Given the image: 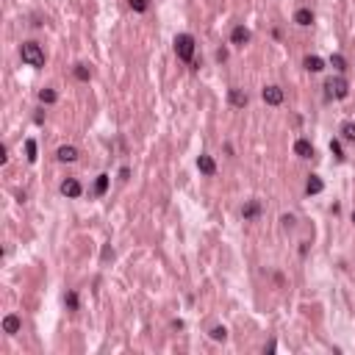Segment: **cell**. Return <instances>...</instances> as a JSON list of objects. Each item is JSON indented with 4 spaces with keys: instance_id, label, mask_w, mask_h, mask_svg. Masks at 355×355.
<instances>
[{
    "instance_id": "5b68a950",
    "label": "cell",
    "mask_w": 355,
    "mask_h": 355,
    "mask_svg": "<svg viewBox=\"0 0 355 355\" xmlns=\"http://www.w3.org/2000/svg\"><path fill=\"white\" fill-rule=\"evenodd\" d=\"M81 192H84V186H81L75 178H67V181L61 183V195L64 197H81Z\"/></svg>"
},
{
    "instance_id": "2e32d148",
    "label": "cell",
    "mask_w": 355,
    "mask_h": 355,
    "mask_svg": "<svg viewBox=\"0 0 355 355\" xmlns=\"http://www.w3.org/2000/svg\"><path fill=\"white\" fill-rule=\"evenodd\" d=\"M72 72H75L78 81H89V78H92V70L86 67V64H75V70H72Z\"/></svg>"
},
{
    "instance_id": "ba28073f",
    "label": "cell",
    "mask_w": 355,
    "mask_h": 355,
    "mask_svg": "<svg viewBox=\"0 0 355 355\" xmlns=\"http://www.w3.org/2000/svg\"><path fill=\"white\" fill-rule=\"evenodd\" d=\"M294 153H297L300 158H311L313 155V145L308 139H297L294 142Z\"/></svg>"
},
{
    "instance_id": "603a6c76",
    "label": "cell",
    "mask_w": 355,
    "mask_h": 355,
    "mask_svg": "<svg viewBox=\"0 0 355 355\" xmlns=\"http://www.w3.org/2000/svg\"><path fill=\"white\" fill-rule=\"evenodd\" d=\"M211 339L214 341H225L228 339V330H225V327H214V330H211Z\"/></svg>"
},
{
    "instance_id": "484cf974",
    "label": "cell",
    "mask_w": 355,
    "mask_h": 355,
    "mask_svg": "<svg viewBox=\"0 0 355 355\" xmlns=\"http://www.w3.org/2000/svg\"><path fill=\"white\" fill-rule=\"evenodd\" d=\"M280 222H283L286 228H292V225H294V216H283V219H280Z\"/></svg>"
},
{
    "instance_id": "4316f807",
    "label": "cell",
    "mask_w": 355,
    "mask_h": 355,
    "mask_svg": "<svg viewBox=\"0 0 355 355\" xmlns=\"http://www.w3.org/2000/svg\"><path fill=\"white\" fill-rule=\"evenodd\" d=\"M353 222H355V211H353Z\"/></svg>"
},
{
    "instance_id": "ac0fdd59",
    "label": "cell",
    "mask_w": 355,
    "mask_h": 355,
    "mask_svg": "<svg viewBox=\"0 0 355 355\" xmlns=\"http://www.w3.org/2000/svg\"><path fill=\"white\" fill-rule=\"evenodd\" d=\"M39 100L50 105V103H56V100H58V95H56L53 89H42V92H39Z\"/></svg>"
},
{
    "instance_id": "7c38bea8",
    "label": "cell",
    "mask_w": 355,
    "mask_h": 355,
    "mask_svg": "<svg viewBox=\"0 0 355 355\" xmlns=\"http://www.w3.org/2000/svg\"><path fill=\"white\" fill-rule=\"evenodd\" d=\"M322 189H325L322 178H319V175H311V178H308V183H305V192H308V195H319Z\"/></svg>"
},
{
    "instance_id": "ffe728a7",
    "label": "cell",
    "mask_w": 355,
    "mask_h": 355,
    "mask_svg": "<svg viewBox=\"0 0 355 355\" xmlns=\"http://www.w3.org/2000/svg\"><path fill=\"white\" fill-rule=\"evenodd\" d=\"M64 305L70 308V311H78V294L75 292H67V294H64Z\"/></svg>"
},
{
    "instance_id": "52a82bcc",
    "label": "cell",
    "mask_w": 355,
    "mask_h": 355,
    "mask_svg": "<svg viewBox=\"0 0 355 355\" xmlns=\"http://www.w3.org/2000/svg\"><path fill=\"white\" fill-rule=\"evenodd\" d=\"M20 327H22V322H20V316H14V313H8L6 319H3V333L14 336V333H20Z\"/></svg>"
},
{
    "instance_id": "cb8c5ba5",
    "label": "cell",
    "mask_w": 355,
    "mask_h": 355,
    "mask_svg": "<svg viewBox=\"0 0 355 355\" xmlns=\"http://www.w3.org/2000/svg\"><path fill=\"white\" fill-rule=\"evenodd\" d=\"M25 153H28V161H36V142L34 139L25 142Z\"/></svg>"
},
{
    "instance_id": "3957f363",
    "label": "cell",
    "mask_w": 355,
    "mask_h": 355,
    "mask_svg": "<svg viewBox=\"0 0 355 355\" xmlns=\"http://www.w3.org/2000/svg\"><path fill=\"white\" fill-rule=\"evenodd\" d=\"M325 89H327V98H336V100H341V98H347V92H350V86H347V81L344 78H330L325 84Z\"/></svg>"
},
{
    "instance_id": "8fae6325",
    "label": "cell",
    "mask_w": 355,
    "mask_h": 355,
    "mask_svg": "<svg viewBox=\"0 0 355 355\" xmlns=\"http://www.w3.org/2000/svg\"><path fill=\"white\" fill-rule=\"evenodd\" d=\"M258 214H261V203H258V200H250L242 208V216L247 219V222H250V219H258Z\"/></svg>"
},
{
    "instance_id": "7402d4cb",
    "label": "cell",
    "mask_w": 355,
    "mask_h": 355,
    "mask_svg": "<svg viewBox=\"0 0 355 355\" xmlns=\"http://www.w3.org/2000/svg\"><path fill=\"white\" fill-rule=\"evenodd\" d=\"M128 3H131V8H133V11H139V14H142V11H147V6H150L147 0H128Z\"/></svg>"
},
{
    "instance_id": "277c9868",
    "label": "cell",
    "mask_w": 355,
    "mask_h": 355,
    "mask_svg": "<svg viewBox=\"0 0 355 355\" xmlns=\"http://www.w3.org/2000/svg\"><path fill=\"white\" fill-rule=\"evenodd\" d=\"M261 98H264V103H269V105H280L283 103V89H280V86H266V89L261 92Z\"/></svg>"
},
{
    "instance_id": "e0dca14e",
    "label": "cell",
    "mask_w": 355,
    "mask_h": 355,
    "mask_svg": "<svg viewBox=\"0 0 355 355\" xmlns=\"http://www.w3.org/2000/svg\"><path fill=\"white\" fill-rule=\"evenodd\" d=\"M341 136L347 142H355V122H344V125H341Z\"/></svg>"
},
{
    "instance_id": "4fadbf2b",
    "label": "cell",
    "mask_w": 355,
    "mask_h": 355,
    "mask_svg": "<svg viewBox=\"0 0 355 355\" xmlns=\"http://www.w3.org/2000/svg\"><path fill=\"white\" fill-rule=\"evenodd\" d=\"M303 64H305L308 72H322V70H325V61H322L319 56H305V61H303Z\"/></svg>"
},
{
    "instance_id": "9a60e30c",
    "label": "cell",
    "mask_w": 355,
    "mask_h": 355,
    "mask_svg": "<svg viewBox=\"0 0 355 355\" xmlns=\"http://www.w3.org/2000/svg\"><path fill=\"white\" fill-rule=\"evenodd\" d=\"M230 103L236 105V108H244L247 105V95L242 89H230Z\"/></svg>"
},
{
    "instance_id": "d6986e66",
    "label": "cell",
    "mask_w": 355,
    "mask_h": 355,
    "mask_svg": "<svg viewBox=\"0 0 355 355\" xmlns=\"http://www.w3.org/2000/svg\"><path fill=\"white\" fill-rule=\"evenodd\" d=\"M330 64H333V67H336L339 72L347 70V61H344V56H341V53H333V56H330Z\"/></svg>"
},
{
    "instance_id": "8992f818",
    "label": "cell",
    "mask_w": 355,
    "mask_h": 355,
    "mask_svg": "<svg viewBox=\"0 0 355 355\" xmlns=\"http://www.w3.org/2000/svg\"><path fill=\"white\" fill-rule=\"evenodd\" d=\"M230 42L236 45V48H244V45L250 42V31L244 28V25H236V28H233V34H230Z\"/></svg>"
},
{
    "instance_id": "7a4b0ae2",
    "label": "cell",
    "mask_w": 355,
    "mask_h": 355,
    "mask_svg": "<svg viewBox=\"0 0 355 355\" xmlns=\"http://www.w3.org/2000/svg\"><path fill=\"white\" fill-rule=\"evenodd\" d=\"M175 53L181 61H192L195 58V36L192 34H181L175 39Z\"/></svg>"
},
{
    "instance_id": "d4e9b609",
    "label": "cell",
    "mask_w": 355,
    "mask_h": 355,
    "mask_svg": "<svg viewBox=\"0 0 355 355\" xmlns=\"http://www.w3.org/2000/svg\"><path fill=\"white\" fill-rule=\"evenodd\" d=\"M330 150H333L336 158H344V153H341V145H339V142H330Z\"/></svg>"
},
{
    "instance_id": "30bf717a",
    "label": "cell",
    "mask_w": 355,
    "mask_h": 355,
    "mask_svg": "<svg viewBox=\"0 0 355 355\" xmlns=\"http://www.w3.org/2000/svg\"><path fill=\"white\" fill-rule=\"evenodd\" d=\"M58 161H64V164H72V161H78V150L72 145H64V147H58Z\"/></svg>"
},
{
    "instance_id": "5bb4252c",
    "label": "cell",
    "mask_w": 355,
    "mask_h": 355,
    "mask_svg": "<svg viewBox=\"0 0 355 355\" xmlns=\"http://www.w3.org/2000/svg\"><path fill=\"white\" fill-rule=\"evenodd\" d=\"M294 22H297V25H311V22H313V11H311V8H297Z\"/></svg>"
},
{
    "instance_id": "44dd1931",
    "label": "cell",
    "mask_w": 355,
    "mask_h": 355,
    "mask_svg": "<svg viewBox=\"0 0 355 355\" xmlns=\"http://www.w3.org/2000/svg\"><path fill=\"white\" fill-rule=\"evenodd\" d=\"M95 192H98V195H105V192H108V175H100V178H98Z\"/></svg>"
},
{
    "instance_id": "6da1fadb",
    "label": "cell",
    "mask_w": 355,
    "mask_h": 355,
    "mask_svg": "<svg viewBox=\"0 0 355 355\" xmlns=\"http://www.w3.org/2000/svg\"><path fill=\"white\" fill-rule=\"evenodd\" d=\"M20 56H22V61L31 64V67H45V50L36 42H22Z\"/></svg>"
},
{
    "instance_id": "9c48e42d",
    "label": "cell",
    "mask_w": 355,
    "mask_h": 355,
    "mask_svg": "<svg viewBox=\"0 0 355 355\" xmlns=\"http://www.w3.org/2000/svg\"><path fill=\"white\" fill-rule=\"evenodd\" d=\"M197 169H200L203 175H214L216 172V161L211 158V155H200V158H197Z\"/></svg>"
}]
</instances>
